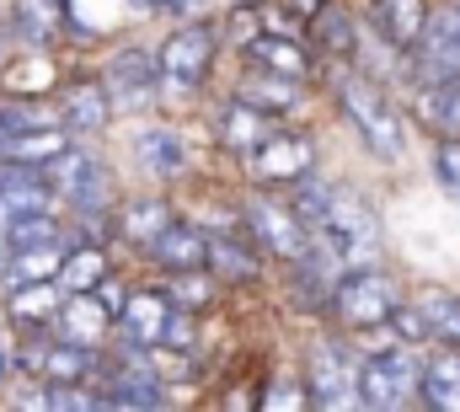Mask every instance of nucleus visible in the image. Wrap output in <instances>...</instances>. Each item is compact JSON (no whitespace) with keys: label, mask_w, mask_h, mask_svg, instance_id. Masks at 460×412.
<instances>
[{"label":"nucleus","mask_w":460,"mask_h":412,"mask_svg":"<svg viewBox=\"0 0 460 412\" xmlns=\"http://www.w3.org/2000/svg\"><path fill=\"white\" fill-rule=\"evenodd\" d=\"M332 103L353 123V134L364 139V150L385 166H396L407 156V118L391 103V86H380L375 76H364L358 65H338L332 76Z\"/></svg>","instance_id":"obj_1"},{"label":"nucleus","mask_w":460,"mask_h":412,"mask_svg":"<svg viewBox=\"0 0 460 412\" xmlns=\"http://www.w3.org/2000/svg\"><path fill=\"white\" fill-rule=\"evenodd\" d=\"M380 241H385V230H380V214L369 204V193L353 183H338V199L327 209V219L311 225V246L343 273V268L380 263Z\"/></svg>","instance_id":"obj_2"},{"label":"nucleus","mask_w":460,"mask_h":412,"mask_svg":"<svg viewBox=\"0 0 460 412\" xmlns=\"http://www.w3.org/2000/svg\"><path fill=\"white\" fill-rule=\"evenodd\" d=\"M226 38H220V22L209 16H193V22H177L161 49H155V65H161V97H199L215 76V59H220Z\"/></svg>","instance_id":"obj_3"},{"label":"nucleus","mask_w":460,"mask_h":412,"mask_svg":"<svg viewBox=\"0 0 460 412\" xmlns=\"http://www.w3.org/2000/svg\"><path fill=\"white\" fill-rule=\"evenodd\" d=\"M418 386H423V348L385 343V348L358 354V408L364 412L418 408Z\"/></svg>","instance_id":"obj_4"},{"label":"nucleus","mask_w":460,"mask_h":412,"mask_svg":"<svg viewBox=\"0 0 460 412\" xmlns=\"http://www.w3.org/2000/svg\"><path fill=\"white\" fill-rule=\"evenodd\" d=\"M396 300H402V290H396V279H391L380 263L343 268L338 284H332V300H327V321H332L338 332H348V337H358V332L385 327L391 310H396Z\"/></svg>","instance_id":"obj_5"},{"label":"nucleus","mask_w":460,"mask_h":412,"mask_svg":"<svg viewBox=\"0 0 460 412\" xmlns=\"http://www.w3.org/2000/svg\"><path fill=\"white\" fill-rule=\"evenodd\" d=\"M305 402L316 412H338V408H358V348L353 337L338 332H316L305 343Z\"/></svg>","instance_id":"obj_6"},{"label":"nucleus","mask_w":460,"mask_h":412,"mask_svg":"<svg viewBox=\"0 0 460 412\" xmlns=\"http://www.w3.org/2000/svg\"><path fill=\"white\" fill-rule=\"evenodd\" d=\"M43 177H49V188L59 193V204L75 209V219H86V225L113 219V177H108V166H102L92 150L65 145V150L43 166Z\"/></svg>","instance_id":"obj_7"},{"label":"nucleus","mask_w":460,"mask_h":412,"mask_svg":"<svg viewBox=\"0 0 460 412\" xmlns=\"http://www.w3.org/2000/svg\"><path fill=\"white\" fill-rule=\"evenodd\" d=\"M241 230L257 241V252L268 263H295L311 246V230L300 225V214L289 209V199H273V188H252L241 199Z\"/></svg>","instance_id":"obj_8"},{"label":"nucleus","mask_w":460,"mask_h":412,"mask_svg":"<svg viewBox=\"0 0 460 412\" xmlns=\"http://www.w3.org/2000/svg\"><path fill=\"white\" fill-rule=\"evenodd\" d=\"M460 76V0H439L429 5V22H423V38L407 49V86H429V81H445Z\"/></svg>","instance_id":"obj_9"},{"label":"nucleus","mask_w":460,"mask_h":412,"mask_svg":"<svg viewBox=\"0 0 460 412\" xmlns=\"http://www.w3.org/2000/svg\"><path fill=\"white\" fill-rule=\"evenodd\" d=\"M311 166H316V134L311 129H284V123L257 150L241 156V172H246L252 188H289Z\"/></svg>","instance_id":"obj_10"},{"label":"nucleus","mask_w":460,"mask_h":412,"mask_svg":"<svg viewBox=\"0 0 460 412\" xmlns=\"http://www.w3.org/2000/svg\"><path fill=\"white\" fill-rule=\"evenodd\" d=\"M102 86H108L113 107H123V112L155 107L161 103V65H155V49H139V43L118 49L113 59H108V70H102Z\"/></svg>","instance_id":"obj_11"},{"label":"nucleus","mask_w":460,"mask_h":412,"mask_svg":"<svg viewBox=\"0 0 460 412\" xmlns=\"http://www.w3.org/2000/svg\"><path fill=\"white\" fill-rule=\"evenodd\" d=\"M220 290H252L268 279V257L257 252V241L235 225V230H209V263H204Z\"/></svg>","instance_id":"obj_12"},{"label":"nucleus","mask_w":460,"mask_h":412,"mask_svg":"<svg viewBox=\"0 0 460 412\" xmlns=\"http://www.w3.org/2000/svg\"><path fill=\"white\" fill-rule=\"evenodd\" d=\"M241 59H246V65H262V70H273V76L305 81V86H316V76H322V54L311 49V38H279V32H262V38L246 43Z\"/></svg>","instance_id":"obj_13"},{"label":"nucleus","mask_w":460,"mask_h":412,"mask_svg":"<svg viewBox=\"0 0 460 412\" xmlns=\"http://www.w3.org/2000/svg\"><path fill=\"white\" fill-rule=\"evenodd\" d=\"M305 38L322 59L332 65H353L358 59V38H364V22L353 5H338V0H322V11L305 22Z\"/></svg>","instance_id":"obj_14"},{"label":"nucleus","mask_w":460,"mask_h":412,"mask_svg":"<svg viewBox=\"0 0 460 412\" xmlns=\"http://www.w3.org/2000/svg\"><path fill=\"white\" fill-rule=\"evenodd\" d=\"M305 81H289V76H273V70H262V65H241V76L230 81V97H241V103L262 107V112H273V118H289V112H300L305 107Z\"/></svg>","instance_id":"obj_15"},{"label":"nucleus","mask_w":460,"mask_h":412,"mask_svg":"<svg viewBox=\"0 0 460 412\" xmlns=\"http://www.w3.org/2000/svg\"><path fill=\"white\" fill-rule=\"evenodd\" d=\"M145 257L161 268V273H182V268H204L209 263V230L199 225V219H172L150 246H145Z\"/></svg>","instance_id":"obj_16"},{"label":"nucleus","mask_w":460,"mask_h":412,"mask_svg":"<svg viewBox=\"0 0 460 412\" xmlns=\"http://www.w3.org/2000/svg\"><path fill=\"white\" fill-rule=\"evenodd\" d=\"M429 5L434 0H364V27L375 32V38H385L391 49H412L418 38H423V22H429Z\"/></svg>","instance_id":"obj_17"},{"label":"nucleus","mask_w":460,"mask_h":412,"mask_svg":"<svg viewBox=\"0 0 460 412\" xmlns=\"http://www.w3.org/2000/svg\"><path fill=\"white\" fill-rule=\"evenodd\" d=\"M134 161H139L155 183H177V177L188 172V139H182V129H172V123H145V129H134Z\"/></svg>","instance_id":"obj_18"},{"label":"nucleus","mask_w":460,"mask_h":412,"mask_svg":"<svg viewBox=\"0 0 460 412\" xmlns=\"http://www.w3.org/2000/svg\"><path fill=\"white\" fill-rule=\"evenodd\" d=\"M273 129H279V118H273V112L241 103V97H230V103L215 112V145H220L226 156H235V161H241L246 150H257Z\"/></svg>","instance_id":"obj_19"},{"label":"nucleus","mask_w":460,"mask_h":412,"mask_svg":"<svg viewBox=\"0 0 460 412\" xmlns=\"http://www.w3.org/2000/svg\"><path fill=\"white\" fill-rule=\"evenodd\" d=\"M38 209H59V193L49 188L43 166H5L0 161V225L16 214H38Z\"/></svg>","instance_id":"obj_20"},{"label":"nucleus","mask_w":460,"mask_h":412,"mask_svg":"<svg viewBox=\"0 0 460 412\" xmlns=\"http://www.w3.org/2000/svg\"><path fill=\"white\" fill-rule=\"evenodd\" d=\"M418 402L434 412H460V348L456 343H429Z\"/></svg>","instance_id":"obj_21"},{"label":"nucleus","mask_w":460,"mask_h":412,"mask_svg":"<svg viewBox=\"0 0 460 412\" xmlns=\"http://www.w3.org/2000/svg\"><path fill=\"white\" fill-rule=\"evenodd\" d=\"M166 316H172V300H166V290H128L113 327H118V337L155 348V343H161V332H166Z\"/></svg>","instance_id":"obj_22"},{"label":"nucleus","mask_w":460,"mask_h":412,"mask_svg":"<svg viewBox=\"0 0 460 412\" xmlns=\"http://www.w3.org/2000/svg\"><path fill=\"white\" fill-rule=\"evenodd\" d=\"M108 118H113V97L102 81H70L59 92V123L70 134H102Z\"/></svg>","instance_id":"obj_23"},{"label":"nucleus","mask_w":460,"mask_h":412,"mask_svg":"<svg viewBox=\"0 0 460 412\" xmlns=\"http://www.w3.org/2000/svg\"><path fill=\"white\" fill-rule=\"evenodd\" d=\"M65 145H70V129L65 123H32V129L0 139V161L5 166H49Z\"/></svg>","instance_id":"obj_24"},{"label":"nucleus","mask_w":460,"mask_h":412,"mask_svg":"<svg viewBox=\"0 0 460 412\" xmlns=\"http://www.w3.org/2000/svg\"><path fill=\"white\" fill-rule=\"evenodd\" d=\"M177 219V209H172V199H161V193H145V199H128V204H118L113 209V225H118V236L123 241H134L139 252L166 230Z\"/></svg>","instance_id":"obj_25"},{"label":"nucleus","mask_w":460,"mask_h":412,"mask_svg":"<svg viewBox=\"0 0 460 412\" xmlns=\"http://www.w3.org/2000/svg\"><path fill=\"white\" fill-rule=\"evenodd\" d=\"M108 327H113V316L102 310V300H97L92 290H86V295H65V306L54 316V332L70 337V343H86V348H102Z\"/></svg>","instance_id":"obj_26"},{"label":"nucleus","mask_w":460,"mask_h":412,"mask_svg":"<svg viewBox=\"0 0 460 412\" xmlns=\"http://www.w3.org/2000/svg\"><path fill=\"white\" fill-rule=\"evenodd\" d=\"M59 306H65V290H59V279L11 284V295H5V310H11V321H22V327H54Z\"/></svg>","instance_id":"obj_27"},{"label":"nucleus","mask_w":460,"mask_h":412,"mask_svg":"<svg viewBox=\"0 0 460 412\" xmlns=\"http://www.w3.org/2000/svg\"><path fill=\"white\" fill-rule=\"evenodd\" d=\"M412 107L418 118L434 129V134H460V76H445V81H429L412 92Z\"/></svg>","instance_id":"obj_28"},{"label":"nucleus","mask_w":460,"mask_h":412,"mask_svg":"<svg viewBox=\"0 0 460 412\" xmlns=\"http://www.w3.org/2000/svg\"><path fill=\"white\" fill-rule=\"evenodd\" d=\"M284 199H289V209L300 214V225L311 230V225L327 219V209H332V199H338V177H327L322 166H311V172H300V177L284 188Z\"/></svg>","instance_id":"obj_29"},{"label":"nucleus","mask_w":460,"mask_h":412,"mask_svg":"<svg viewBox=\"0 0 460 412\" xmlns=\"http://www.w3.org/2000/svg\"><path fill=\"white\" fill-rule=\"evenodd\" d=\"M108 273H113V268H108V252L92 246V241H81V246H65V263H59L54 279H59L65 295H86V290H97Z\"/></svg>","instance_id":"obj_30"},{"label":"nucleus","mask_w":460,"mask_h":412,"mask_svg":"<svg viewBox=\"0 0 460 412\" xmlns=\"http://www.w3.org/2000/svg\"><path fill=\"white\" fill-rule=\"evenodd\" d=\"M65 263V241H49V246H22V252H5V284H32V279H54Z\"/></svg>","instance_id":"obj_31"},{"label":"nucleus","mask_w":460,"mask_h":412,"mask_svg":"<svg viewBox=\"0 0 460 412\" xmlns=\"http://www.w3.org/2000/svg\"><path fill=\"white\" fill-rule=\"evenodd\" d=\"M215 295H220V279L209 273V268H182V273H166V300L182 310H193V316H204V310L215 306Z\"/></svg>","instance_id":"obj_32"},{"label":"nucleus","mask_w":460,"mask_h":412,"mask_svg":"<svg viewBox=\"0 0 460 412\" xmlns=\"http://www.w3.org/2000/svg\"><path fill=\"white\" fill-rule=\"evenodd\" d=\"M418 306H423L429 327H434V343H456L460 348V295L429 284V290H418Z\"/></svg>","instance_id":"obj_33"},{"label":"nucleus","mask_w":460,"mask_h":412,"mask_svg":"<svg viewBox=\"0 0 460 412\" xmlns=\"http://www.w3.org/2000/svg\"><path fill=\"white\" fill-rule=\"evenodd\" d=\"M59 16H65V0H16V32L27 43H49L59 32Z\"/></svg>","instance_id":"obj_34"},{"label":"nucleus","mask_w":460,"mask_h":412,"mask_svg":"<svg viewBox=\"0 0 460 412\" xmlns=\"http://www.w3.org/2000/svg\"><path fill=\"white\" fill-rule=\"evenodd\" d=\"M220 38H226L235 54H246V43L262 38V11H257V0H230L226 22H220Z\"/></svg>","instance_id":"obj_35"},{"label":"nucleus","mask_w":460,"mask_h":412,"mask_svg":"<svg viewBox=\"0 0 460 412\" xmlns=\"http://www.w3.org/2000/svg\"><path fill=\"white\" fill-rule=\"evenodd\" d=\"M385 327H391L396 343H412V348H429V343H434V327H429V316H423L418 300H396V310H391Z\"/></svg>","instance_id":"obj_36"},{"label":"nucleus","mask_w":460,"mask_h":412,"mask_svg":"<svg viewBox=\"0 0 460 412\" xmlns=\"http://www.w3.org/2000/svg\"><path fill=\"white\" fill-rule=\"evenodd\" d=\"M434 183L445 188L450 204H460V134H439L434 139Z\"/></svg>","instance_id":"obj_37"},{"label":"nucleus","mask_w":460,"mask_h":412,"mask_svg":"<svg viewBox=\"0 0 460 412\" xmlns=\"http://www.w3.org/2000/svg\"><path fill=\"white\" fill-rule=\"evenodd\" d=\"M257 408H311V402H305V381L295 375V386H289V375H279V381L257 397Z\"/></svg>","instance_id":"obj_38"},{"label":"nucleus","mask_w":460,"mask_h":412,"mask_svg":"<svg viewBox=\"0 0 460 412\" xmlns=\"http://www.w3.org/2000/svg\"><path fill=\"white\" fill-rule=\"evenodd\" d=\"M209 5H215V0H161V16H172V22H193V16H209Z\"/></svg>","instance_id":"obj_39"},{"label":"nucleus","mask_w":460,"mask_h":412,"mask_svg":"<svg viewBox=\"0 0 460 412\" xmlns=\"http://www.w3.org/2000/svg\"><path fill=\"white\" fill-rule=\"evenodd\" d=\"M128 5H134V11H145V16H150V11H161V0H128Z\"/></svg>","instance_id":"obj_40"},{"label":"nucleus","mask_w":460,"mask_h":412,"mask_svg":"<svg viewBox=\"0 0 460 412\" xmlns=\"http://www.w3.org/2000/svg\"><path fill=\"white\" fill-rule=\"evenodd\" d=\"M0 273H5V236H0Z\"/></svg>","instance_id":"obj_41"},{"label":"nucleus","mask_w":460,"mask_h":412,"mask_svg":"<svg viewBox=\"0 0 460 412\" xmlns=\"http://www.w3.org/2000/svg\"><path fill=\"white\" fill-rule=\"evenodd\" d=\"M0 375H5V359H0Z\"/></svg>","instance_id":"obj_42"}]
</instances>
